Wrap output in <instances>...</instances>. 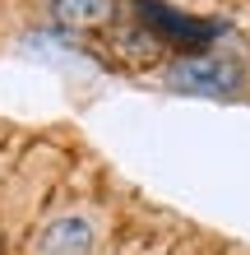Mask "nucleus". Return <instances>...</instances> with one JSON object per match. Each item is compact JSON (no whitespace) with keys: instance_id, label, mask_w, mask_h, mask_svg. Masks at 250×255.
<instances>
[{"instance_id":"nucleus-1","label":"nucleus","mask_w":250,"mask_h":255,"mask_svg":"<svg viewBox=\"0 0 250 255\" xmlns=\"http://www.w3.org/2000/svg\"><path fill=\"white\" fill-rule=\"evenodd\" d=\"M167 84L176 93H195V98H227V93L241 88V70H237V61H227V56L195 51V56H181V61L167 70Z\"/></svg>"},{"instance_id":"nucleus-2","label":"nucleus","mask_w":250,"mask_h":255,"mask_svg":"<svg viewBox=\"0 0 250 255\" xmlns=\"http://www.w3.org/2000/svg\"><path fill=\"white\" fill-rule=\"evenodd\" d=\"M144 14V23H153L163 37L171 42H181V47H195V42H209L218 33V23H204V19H185L181 9H171V5H158V0H139L135 5Z\"/></svg>"},{"instance_id":"nucleus-3","label":"nucleus","mask_w":250,"mask_h":255,"mask_svg":"<svg viewBox=\"0 0 250 255\" xmlns=\"http://www.w3.org/2000/svg\"><path fill=\"white\" fill-rule=\"evenodd\" d=\"M88 251H93V223L75 214L47 223V232L37 237V255H88Z\"/></svg>"},{"instance_id":"nucleus-4","label":"nucleus","mask_w":250,"mask_h":255,"mask_svg":"<svg viewBox=\"0 0 250 255\" xmlns=\"http://www.w3.org/2000/svg\"><path fill=\"white\" fill-rule=\"evenodd\" d=\"M47 14L65 28H102L116 14V0H47Z\"/></svg>"}]
</instances>
